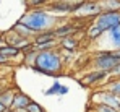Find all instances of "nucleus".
<instances>
[{"instance_id":"nucleus-22","label":"nucleus","mask_w":120,"mask_h":112,"mask_svg":"<svg viewBox=\"0 0 120 112\" xmlns=\"http://www.w3.org/2000/svg\"><path fill=\"white\" fill-rule=\"evenodd\" d=\"M52 0H24L28 10H34V8H45Z\"/></svg>"},{"instance_id":"nucleus-30","label":"nucleus","mask_w":120,"mask_h":112,"mask_svg":"<svg viewBox=\"0 0 120 112\" xmlns=\"http://www.w3.org/2000/svg\"><path fill=\"white\" fill-rule=\"evenodd\" d=\"M7 88H8V86H7V85H3V83H2V81H0V94L3 93V91H5V89H7Z\"/></svg>"},{"instance_id":"nucleus-21","label":"nucleus","mask_w":120,"mask_h":112,"mask_svg":"<svg viewBox=\"0 0 120 112\" xmlns=\"http://www.w3.org/2000/svg\"><path fill=\"white\" fill-rule=\"evenodd\" d=\"M104 88H107L109 91H112L120 97V78H109V81L104 85Z\"/></svg>"},{"instance_id":"nucleus-1","label":"nucleus","mask_w":120,"mask_h":112,"mask_svg":"<svg viewBox=\"0 0 120 112\" xmlns=\"http://www.w3.org/2000/svg\"><path fill=\"white\" fill-rule=\"evenodd\" d=\"M18 21H21L23 24H26L29 29H33L36 34L44 33V31H50L54 29L57 24L63 23L59 16H55L54 13H50L45 8H34V10H28Z\"/></svg>"},{"instance_id":"nucleus-18","label":"nucleus","mask_w":120,"mask_h":112,"mask_svg":"<svg viewBox=\"0 0 120 112\" xmlns=\"http://www.w3.org/2000/svg\"><path fill=\"white\" fill-rule=\"evenodd\" d=\"M84 33H86V37H88L89 41H98L99 37H102L104 34H105V33L101 29V28L96 24V23H94V21H93V23L86 28V31H84Z\"/></svg>"},{"instance_id":"nucleus-25","label":"nucleus","mask_w":120,"mask_h":112,"mask_svg":"<svg viewBox=\"0 0 120 112\" xmlns=\"http://www.w3.org/2000/svg\"><path fill=\"white\" fill-rule=\"evenodd\" d=\"M26 112H47L44 109V106L39 104V102H36V101H33L28 107H26Z\"/></svg>"},{"instance_id":"nucleus-33","label":"nucleus","mask_w":120,"mask_h":112,"mask_svg":"<svg viewBox=\"0 0 120 112\" xmlns=\"http://www.w3.org/2000/svg\"><path fill=\"white\" fill-rule=\"evenodd\" d=\"M0 68H2V67H0Z\"/></svg>"},{"instance_id":"nucleus-11","label":"nucleus","mask_w":120,"mask_h":112,"mask_svg":"<svg viewBox=\"0 0 120 112\" xmlns=\"http://www.w3.org/2000/svg\"><path fill=\"white\" fill-rule=\"evenodd\" d=\"M54 42H59V39L55 37L54 29L39 33V34H36L34 39H33V44H34V47H36L38 50H39L41 47H44V46H47V44H54Z\"/></svg>"},{"instance_id":"nucleus-7","label":"nucleus","mask_w":120,"mask_h":112,"mask_svg":"<svg viewBox=\"0 0 120 112\" xmlns=\"http://www.w3.org/2000/svg\"><path fill=\"white\" fill-rule=\"evenodd\" d=\"M94 23L99 26L104 33H109L110 29L120 26V12H102Z\"/></svg>"},{"instance_id":"nucleus-14","label":"nucleus","mask_w":120,"mask_h":112,"mask_svg":"<svg viewBox=\"0 0 120 112\" xmlns=\"http://www.w3.org/2000/svg\"><path fill=\"white\" fill-rule=\"evenodd\" d=\"M0 54L5 57V58H8L10 62H15V60H16L23 52H21L20 49H16V47L10 46V44H3V46L0 47Z\"/></svg>"},{"instance_id":"nucleus-15","label":"nucleus","mask_w":120,"mask_h":112,"mask_svg":"<svg viewBox=\"0 0 120 112\" xmlns=\"http://www.w3.org/2000/svg\"><path fill=\"white\" fill-rule=\"evenodd\" d=\"M11 31H15L16 34H20V36L26 37V39H34V36H36V33L33 31V29H29L26 24H23L21 21H16L15 24H13V28H11Z\"/></svg>"},{"instance_id":"nucleus-3","label":"nucleus","mask_w":120,"mask_h":112,"mask_svg":"<svg viewBox=\"0 0 120 112\" xmlns=\"http://www.w3.org/2000/svg\"><path fill=\"white\" fill-rule=\"evenodd\" d=\"M91 63L96 70H102L110 75V72L120 63V52L114 49H101L93 55Z\"/></svg>"},{"instance_id":"nucleus-31","label":"nucleus","mask_w":120,"mask_h":112,"mask_svg":"<svg viewBox=\"0 0 120 112\" xmlns=\"http://www.w3.org/2000/svg\"><path fill=\"white\" fill-rule=\"evenodd\" d=\"M8 112H26V111H15V109H8Z\"/></svg>"},{"instance_id":"nucleus-27","label":"nucleus","mask_w":120,"mask_h":112,"mask_svg":"<svg viewBox=\"0 0 120 112\" xmlns=\"http://www.w3.org/2000/svg\"><path fill=\"white\" fill-rule=\"evenodd\" d=\"M68 91H70V89H68V86H63V85H62V88H60V93H59V96H65V94H68Z\"/></svg>"},{"instance_id":"nucleus-12","label":"nucleus","mask_w":120,"mask_h":112,"mask_svg":"<svg viewBox=\"0 0 120 112\" xmlns=\"http://www.w3.org/2000/svg\"><path fill=\"white\" fill-rule=\"evenodd\" d=\"M31 102H33L31 96H28V94L23 93V91H18L16 96H15V101H13L11 109H15V111H26V107H28Z\"/></svg>"},{"instance_id":"nucleus-16","label":"nucleus","mask_w":120,"mask_h":112,"mask_svg":"<svg viewBox=\"0 0 120 112\" xmlns=\"http://www.w3.org/2000/svg\"><path fill=\"white\" fill-rule=\"evenodd\" d=\"M16 93H18V89H16V88H10V86H8V88H7L3 93L0 94V102H2V104H5L8 109H11Z\"/></svg>"},{"instance_id":"nucleus-29","label":"nucleus","mask_w":120,"mask_h":112,"mask_svg":"<svg viewBox=\"0 0 120 112\" xmlns=\"http://www.w3.org/2000/svg\"><path fill=\"white\" fill-rule=\"evenodd\" d=\"M0 112H8V107L5 104H2V102H0Z\"/></svg>"},{"instance_id":"nucleus-9","label":"nucleus","mask_w":120,"mask_h":112,"mask_svg":"<svg viewBox=\"0 0 120 112\" xmlns=\"http://www.w3.org/2000/svg\"><path fill=\"white\" fill-rule=\"evenodd\" d=\"M78 31H81V24L78 23H71V21H63L57 24L54 28V33H55V37L57 39H65V37H70V36H76Z\"/></svg>"},{"instance_id":"nucleus-13","label":"nucleus","mask_w":120,"mask_h":112,"mask_svg":"<svg viewBox=\"0 0 120 112\" xmlns=\"http://www.w3.org/2000/svg\"><path fill=\"white\" fill-rule=\"evenodd\" d=\"M80 41L76 36H70L65 37V39H60L59 41V49L60 50H68V52H75L78 47H80Z\"/></svg>"},{"instance_id":"nucleus-26","label":"nucleus","mask_w":120,"mask_h":112,"mask_svg":"<svg viewBox=\"0 0 120 112\" xmlns=\"http://www.w3.org/2000/svg\"><path fill=\"white\" fill-rule=\"evenodd\" d=\"M110 78H120V63L110 72Z\"/></svg>"},{"instance_id":"nucleus-5","label":"nucleus","mask_w":120,"mask_h":112,"mask_svg":"<svg viewBox=\"0 0 120 112\" xmlns=\"http://www.w3.org/2000/svg\"><path fill=\"white\" fill-rule=\"evenodd\" d=\"M91 102H93V104H104V106H110V107H114V109L120 111V97L117 96V94H114L112 91H109L107 88L96 89V91L93 93Z\"/></svg>"},{"instance_id":"nucleus-19","label":"nucleus","mask_w":120,"mask_h":112,"mask_svg":"<svg viewBox=\"0 0 120 112\" xmlns=\"http://www.w3.org/2000/svg\"><path fill=\"white\" fill-rule=\"evenodd\" d=\"M38 49L36 47H33V49H29L28 52H24L23 54V65H26V67H33L34 65V62H36V57H38Z\"/></svg>"},{"instance_id":"nucleus-2","label":"nucleus","mask_w":120,"mask_h":112,"mask_svg":"<svg viewBox=\"0 0 120 112\" xmlns=\"http://www.w3.org/2000/svg\"><path fill=\"white\" fill-rule=\"evenodd\" d=\"M36 73L47 75V76H60L63 75L65 63L62 60L60 49H52V50H39L34 65L31 67Z\"/></svg>"},{"instance_id":"nucleus-32","label":"nucleus","mask_w":120,"mask_h":112,"mask_svg":"<svg viewBox=\"0 0 120 112\" xmlns=\"http://www.w3.org/2000/svg\"><path fill=\"white\" fill-rule=\"evenodd\" d=\"M3 44H5V42H3V37L0 36V47H2V46H3Z\"/></svg>"},{"instance_id":"nucleus-23","label":"nucleus","mask_w":120,"mask_h":112,"mask_svg":"<svg viewBox=\"0 0 120 112\" xmlns=\"http://www.w3.org/2000/svg\"><path fill=\"white\" fill-rule=\"evenodd\" d=\"M60 88H62V83H60V81H54V83L50 85V88H47V89L44 91V96H59Z\"/></svg>"},{"instance_id":"nucleus-17","label":"nucleus","mask_w":120,"mask_h":112,"mask_svg":"<svg viewBox=\"0 0 120 112\" xmlns=\"http://www.w3.org/2000/svg\"><path fill=\"white\" fill-rule=\"evenodd\" d=\"M105 36L109 39V44L114 50H120V26L110 29L109 33H105Z\"/></svg>"},{"instance_id":"nucleus-28","label":"nucleus","mask_w":120,"mask_h":112,"mask_svg":"<svg viewBox=\"0 0 120 112\" xmlns=\"http://www.w3.org/2000/svg\"><path fill=\"white\" fill-rule=\"evenodd\" d=\"M8 63H11V62H10L8 58H5V57L0 54V67H2V65H8Z\"/></svg>"},{"instance_id":"nucleus-4","label":"nucleus","mask_w":120,"mask_h":112,"mask_svg":"<svg viewBox=\"0 0 120 112\" xmlns=\"http://www.w3.org/2000/svg\"><path fill=\"white\" fill-rule=\"evenodd\" d=\"M83 3L84 0H52L47 10L54 15H75Z\"/></svg>"},{"instance_id":"nucleus-20","label":"nucleus","mask_w":120,"mask_h":112,"mask_svg":"<svg viewBox=\"0 0 120 112\" xmlns=\"http://www.w3.org/2000/svg\"><path fill=\"white\" fill-rule=\"evenodd\" d=\"M102 12H120V0H99Z\"/></svg>"},{"instance_id":"nucleus-6","label":"nucleus","mask_w":120,"mask_h":112,"mask_svg":"<svg viewBox=\"0 0 120 112\" xmlns=\"http://www.w3.org/2000/svg\"><path fill=\"white\" fill-rule=\"evenodd\" d=\"M101 13H102V7L99 0H84L81 8L75 13V19H96Z\"/></svg>"},{"instance_id":"nucleus-10","label":"nucleus","mask_w":120,"mask_h":112,"mask_svg":"<svg viewBox=\"0 0 120 112\" xmlns=\"http://www.w3.org/2000/svg\"><path fill=\"white\" fill-rule=\"evenodd\" d=\"M109 78H110V75L107 73V72L93 68V70H89L88 73L81 78V85L83 86H96V85H102V81L107 83Z\"/></svg>"},{"instance_id":"nucleus-24","label":"nucleus","mask_w":120,"mask_h":112,"mask_svg":"<svg viewBox=\"0 0 120 112\" xmlns=\"http://www.w3.org/2000/svg\"><path fill=\"white\" fill-rule=\"evenodd\" d=\"M91 112H120L110 106H104V104H93L91 106Z\"/></svg>"},{"instance_id":"nucleus-8","label":"nucleus","mask_w":120,"mask_h":112,"mask_svg":"<svg viewBox=\"0 0 120 112\" xmlns=\"http://www.w3.org/2000/svg\"><path fill=\"white\" fill-rule=\"evenodd\" d=\"M2 37H3V42H5V44H10V46H13V47H16V49H20L23 54L34 47V44H33V41H31V39H26V37L20 36V34H16V33H15V31H11V29H10L8 33H5Z\"/></svg>"}]
</instances>
